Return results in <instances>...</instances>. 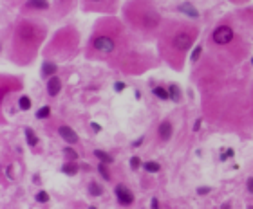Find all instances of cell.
I'll return each mask as SVG.
<instances>
[{
	"label": "cell",
	"mask_w": 253,
	"mask_h": 209,
	"mask_svg": "<svg viewBox=\"0 0 253 209\" xmlns=\"http://www.w3.org/2000/svg\"><path fill=\"white\" fill-rule=\"evenodd\" d=\"M87 56L90 60L114 62L128 74H139L150 67L148 58L130 51L126 24L114 15L103 16L94 24L92 35L87 43Z\"/></svg>",
	"instance_id": "6da1fadb"
},
{
	"label": "cell",
	"mask_w": 253,
	"mask_h": 209,
	"mask_svg": "<svg viewBox=\"0 0 253 209\" xmlns=\"http://www.w3.org/2000/svg\"><path fill=\"white\" fill-rule=\"evenodd\" d=\"M199 35V27L190 22L169 20L165 22L158 35L159 52L170 67L181 69L185 63V56L194 47Z\"/></svg>",
	"instance_id": "7a4b0ae2"
},
{
	"label": "cell",
	"mask_w": 253,
	"mask_h": 209,
	"mask_svg": "<svg viewBox=\"0 0 253 209\" xmlns=\"http://www.w3.org/2000/svg\"><path fill=\"white\" fill-rule=\"evenodd\" d=\"M47 36V27L33 18H20L13 27L9 58L18 65L31 63Z\"/></svg>",
	"instance_id": "3957f363"
},
{
	"label": "cell",
	"mask_w": 253,
	"mask_h": 209,
	"mask_svg": "<svg viewBox=\"0 0 253 209\" xmlns=\"http://www.w3.org/2000/svg\"><path fill=\"white\" fill-rule=\"evenodd\" d=\"M122 18L132 31L141 36L159 35L165 20L154 0H125L122 5Z\"/></svg>",
	"instance_id": "277c9868"
},
{
	"label": "cell",
	"mask_w": 253,
	"mask_h": 209,
	"mask_svg": "<svg viewBox=\"0 0 253 209\" xmlns=\"http://www.w3.org/2000/svg\"><path fill=\"white\" fill-rule=\"evenodd\" d=\"M78 31L74 27H62L53 36V40L47 43L45 54L49 58H63V60H67V58H73L78 52Z\"/></svg>",
	"instance_id": "5b68a950"
},
{
	"label": "cell",
	"mask_w": 253,
	"mask_h": 209,
	"mask_svg": "<svg viewBox=\"0 0 253 209\" xmlns=\"http://www.w3.org/2000/svg\"><path fill=\"white\" fill-rule=\"evenodd\" d=\"M80 5L85 13L98 15H116L120 7V0H80Z\"/></svg>",
	"instance_id": "8992f818"
},
{
	"label": "cell",
	"mask_w": 253,
	"mask_h": 209,
	"mask_svg": "<svg viewBox=\"0 0 253 209\" xmlns=\"http://www.w3.org/2000/svg\"><path fill=\"white\" fill-rule=\"evenodd\" d=\"M78 2L80 0H51V9L58 18H63L76 7Z\"/></svg>",
	"instance_id": "52a82bcc"
},
{
	"label": "cell",
	"mask_w": 253,
	"mask_h": 209,
	"mask_svg": "<svg viewBox=\"0 0 253 209\" xmlns=\"http://www.w3.org/2000/svg\"><path fill=\"white\" fill-rule=\"evenodd\" d=\"M51 9V2L49 0H26L20 7L22 15H27V13H45V11Z\"/></svg>",
	"instance_id": "ba28073f"
},
{
	"label": "cell",
	"mask_w": 253,
	"mask_h": 209,
	"mask_svg": "<svg viewBox=\"0 0 253 209\" xmlns=\"http://www.w3.org/2000/svg\"><path fill=\"white\" fill-rule=\"evenodd\" d=\"M56 132H58V136L62 137L63 141L67 142V144H71V146L80 142V137H78V134H76V130L71 128L69 125H60L58 128H56Z\"/></svg>",
	"instance_id": "9c48e42d"
},
{
	"label": "cell",
	"mask_w": 253,
	"mask_h": 209,
	"mask_svg": "<svg viewBox=\"0 0 253 209\" xmlns=\"http://www.w3.org/2000/svg\"><path fill=\"white\" fill-rule=\"evenodd\" d=\"M114 193H116L118 202L122 206H132V202H134V193L126 188L125 184H118L116 188H114Z\"/></svg>",
	"instance_id": "30bf717a"
},
{
	"label": "cell",
	"mask_w": 253,
	"mask_h": 209,
	"mask_svg": "<svg viewBox=\"0 0 253 209\" xmlns=\"http://www.w3.org/2000/svg\"><path fill=\"white\" fill-rule=\"evenodd\" d=\"M174 136V125H172V121L165 119L159 123L158 126V139L161 142H169Z\"/></svg>",
	"instance_id": "8fae6325"
},
{
	"label": "cell",
	"mask_w": 253,
	"mask_h": 209,
	"mask_svg": "<svg viewBox=\"0 0 253 209\" xmlns=\"http://www.w3.org/2000/svg\"><path fill=\"white\" fill-rule=\"evenodd\" d=\"M22 89V81L16 78H7V76H2V100H5L7 92H15V90Z\"/></svg>",
	"instance_id": "7c38bea8"
},
{
	"label": "cell",
	"mask_w": 253,
	"mask_h": 209,
	"mask_svg": "<svg viewBox=\"0 0 253 209\" xmlns=\"http://www.w3.org/2000/svg\"><path fill=\"white\" fill-rule=\"evenodd\" d=\"M62 90V79L58 76H53V78L47 79V94L49 98H56Z\"/></svg>",
	"instance_id": "4fadbf2b"
},
{
	"label": "cell",
	"mask_w": 253,
	"mask_h": 209,
	"mask_svg": "<svg viewBox=\"0 0 253 209\" xmlns=\"http://www.w3.org/2000/svg\"><path fill=\"white\" fill-rule=\"evenodd\" d=\"M78 172H80V164L76 161H67L62 166V173H65V175H69V177H74Z\"/></svg>",
	"instance_id": "5bb4252c"
},
{
	"label": "cell",
	"mask_w": 253,
	"mask_h": 209,
	"mask_svg": "<svg viewBox=\"0 0 253 209\" xmlns=\"http://www.w3.org/2000/svg\"><path fill=\"white\" fill-rule=\"evenodd\" d=\"M56 72V63L51 60H45L42 65V78H53Z\"/></svg>",
	"instance_id": "9a60e30c"
},
{
	"label": "cell",
	"mask_w": 253,
	"mask_h": 209,
	"mask_svg": "<svg viewBox=\"0 0 253 209\" xmlns=\"http://www.w3.org/2000/svg\"><path fill=\"white\" fill-rule=\"evenodd\" d=\"M167 89H169V94H170V101H174V103H179L181 101V89L179 87H177V85L175 83H170L169 87H167Z\"/></svg>",
	"instance_id": "2e32d148"
},
{
	"label": "cell",
	"mask_w": 253,
	"mask_h": 209,
	"mask_svg": "<svg viewBox=\"0 0 253 209\" xmlns=\"http://www.w3.org/2000/svg\"><path fill=\"white\" fill-rule=\"evenodd\" d=\"M152 94L156 96V98H159L161 101H169L170 100L169 89H165V87H154V89H152Z\"/></svg>",
	"instance_id": "e0dca14e"
},
{
	"label": "cell",
	"mask_w": 253,
	"mask_h": 209,
	"mask_svg": "<svg viewBox=\"0 0 253 209\" xmlns=\"http://www.w3.org/2000/svg\"><path fill=\"white\" fill-rule=\"evenodd\" d=\"M62 153H63V157H65L67 161H78V159H80V153L76 152V150H74V148L71 146V144H69V146L63 148Z\"/></svg>",
	"instance_id": "ac0fdd59"
},
{
	"label": "cell",
	"mask_w": 253,
	"mask_h": 209,
	"mask_svg": "<svg viewBox=\"0 0 253 209\" xmlns=\"http://www.w3.org/2000/svg\"><path fill=\"white\" fill-rule=\"evenodd\" d=\"M94 157L100 162H105V164H112V162H114V159H112L111 153L103 152V150H94Z\"/></svg>",
	"instance_id": "d6986e66"
},
{
	"label": "cell",
	"mask_w": 253,
	"mask_h": 209,
	"mask_svg": "<svg viewBox=\"0 0 253 209\" xmlns=\"http://www.w3.org/2000/svg\"><path fill=\"white\" fill-rule=\"evenodd\" d=\"M26 139H27V144H29L31 148H35V146L38 144V137L35 136V132H33V128H29V126L26 128Z\"/></svg>",
	"instance_id": "ffe728a7"
},
{
	"label": "cell",
	"mask_w": 253,
	"mask_h": 209,
	"mask_svg": "<svg viewBox=\"0 0 253 209\" xmlns=\"http://www.w3.org/2000/svg\"><path fill=\"white\" fill-rule=\"evenodd\" d=\"M109 164H105V162H100L98 164V172H100V175H101V178L103 180H112V175H111V172H109Z\"/></svg>",
	"instance_id": "44dd1931"
},
{
	"label": "cell",
	"mask_w": 253,
	"mask_h": 209,
	"mask_svg": "<svg viewBox=\"0 0 253 209\" xmlns=\"http://www.w3.org/2000/svg\"><path fill=\"white\" fill-rule=\"evenodd\" d=\"M143 170H145L147 173H158L159 170H161V166H159L158 162L147 161V162H143Z\"/></svg>",
	"instance_id": "7402d4cb"
},
{
	"label": "cell",
	"mask_w": 253,
	"mask_h": 209,
	"mask_svg": "<svg viewBox=\"0 0 253 209\" xmlns=\"http://www.w3.org/2000/svg\"><path fill=\"white\" fill-rule=\"evenodd\" d=\"M89 193L92 195V197H100V195H103V186L98 182H90L89 184Z\"/></svg>",
	"instance_id": "603a6c76"
},
{
	"label": "cell",
	"mask_w": 253,
	"mask_h": 209,
	"mask_svg": "<svg viewBox=\"0 0 253 209\" xmlns=\"http://www.w3.org/2000/svg\"><path fill=\"white\" fill-rule=\"evenodd\" d=\"M31 104H33V101H31V98L29 96H22L20 100H18V106H20V110H29L31 108Z\"/></svg>",
	"instance_id": "cb8c5ba5"
},
{
	"label": "cell",
	"mask_w": 253,
	"mask_h": 209,
	"mask_svg": "<svg viewBox=\"0 0 253 209\" xmlns=\"http://www.w3.org/2000/svg\"><path fill=\"white\" fill-rule=\"evenodd\" d=\"M49 115H51V106H49V104H45V106H42V108H38L37 119H47Z\"/></svg>",
	"instance_id": "d4e9b609"
},
{
	"label": "cell",
	"mask_w": 253,
	"mask_h": 209,
	"mask_svg": "<svg viewBox=\"0 0 253 209\" xmlns=\"http://www.w3.org/2000/svg\"><path fill=\"white\" fill-rule=\"evenodd\" d=\"M143 166V162H141V157H137V155H134L130 159V170L132 172H137L139 168Z\"/></svg>",
	"instance_id": "484cf974"
},
{
	"label": "cell",
	"mask_w": 253,
	"mask_h": 209,
	"mask_svg": "<svg viewBox=\"0 0 253 209\" xmlns=\"http://www.w3.org/2000/svg\"><path fill=\"white\" fill-rule=\"evenodd\" d=\"M37 202H40V204H45V202H49V193H47V191H38V193H37Z\"/></svg>",
	"instance_id": "4316f807"
},
{
	"label": "cell",
	"mask_w": 253,
	"mask_h": 209,
	"mask_svg": "<svg viewBox=\"0 0 253 209\" xmlns=\"http://www.w3.org/2000/svg\"><path fill=\"white\" fill-rule=\"evenodd\" d=\"M201 51H203V49H201V47H197L194 52H192V62H194V63L197 62V60H199V56H201Z\"/></svg>",
	"instance_id": "83f0119b"
},
{
	"label": "cell",
	"mask_w": 253,
	"mask_h": 209,
	"mask_svg": "<svg viewBox=\"0 0 253 209\" xmlns=\"http://www.w3.org/2000/svg\"><path fill=\"white\" fill-rule=\"evenodd\" d=\"M211 188H208V186H201V188H197V193L199 195H206V193H210Z\"/></svg>",
	"instance_id": "f1b7e54d"
},
{
	"label": "cell",
	"mask_w": 253,
	"mask_h": 209,
	"mask_svg": "<svg viewBox=\"0 0 253 209\" xmlns=\"http://www.w3.org/2000/svg\"><path fill=\"white\" fill-rule=\"evenodd\" d=\"M125 87H126V85L123 83V81H116V83H114V89H116V92H122V90H125Z\"/></svg>",
	"instance_id": "f546056e"
},
{
	"label": "cell",
	"mask_w": 253,
	"mask_h": 209,
	"mask_svg": "<svg viewBox=\"0 0 253 209\" xmlns=\"http://www.w3.org/2000/svg\"><path fill=\"white\" fill-rule=\"evenodd\" d=\"M246 188H248V191L253 195V177H250L248 180H246Z\"/></svg>",
	"instance_id": "4dcf8cb0"
},
{
	"label": "cell",
	"mask_w": 253,
	"mask_h": 209,
	"mask_svg": "<svg viewBox=\"0 0 253 209\" xmlns=\"http://www.w3.org/2000/svg\"><path fill=\"white\" fill-rule=\"evenodd\" d=\"M228 2H232V4H235V5H246L250 0H228Z\"/></svg>",
	"instance_id": "1f68e13d"
},
{
	"label": "cell",
	"mask_w": 253,
	"mask_h": 209,
	"mask_svg": "<svg viewBox=\"0 0 253 209\" xmlns=\"http://www.w3.org/2000/svg\"><path fill=\"white\" fill-rule=\"evenodd\" d=\"M150 209H159V200L156 199V197L150 200Z\"/></svg>",
	"instance_id": "d6a6232c"
},
{
	"label": "cell",
	"mask_w": 253,
	"mask_h": 209,
	"mask_svg": "<svg viewBox=\"0 0 253 209\" xmlns=\"http://www.w3.org/2000/svg\"><path fill=\"white\" fill-rule=\"evenodd\" d=\"M90 128H92L96 134H100V132H101V126L98 125V123H90Z\"/></svg>",
	"instance_id": "836d02e7"
},
{
	"label": "cell",
	"mask_w": 253,
	"mask_h": 209,
	"mask_svg": "<svg viewBox=\"0 0 253 209\" xmlns=\"http://www.w3.org/2000/svg\"><path fill=\"white\" fill-rule=\"evenodd\" d=\"M228 157H233V150H228L226 153H222V157H221V159H222V161H226Z\"/></svg>",
	"instance_id": "e575fe53"
},
{
	"label": "cell",
	"mask_w": 253,
	"mask_h": 209,
	"mask_svg": "<svg viewBox=\"0 0 253 209\" xmlns=\"http://www.w3.org/2000/svg\"><path fill=\"white\" fill-rule=\"evenodd\" d=\"M199 128H201V119H197V121L194 123V132H197Z\"/></svg>",
	"instance_id": "d590c367"
},
{
	"label": "cell",
	"mask_w": 253,
	"mask_h": 209,
	"mask_svg": "<svg viewBox=\"0 0 253 209\" xmlns=\"http://www.w3.org/2000/svg\"><path fill=\"white\" fill-rule=\"evenodd\" d=\"M141 142H143V137H139V139H137V141H134V144H132V146H134V148L141 146Z\"/></svg>",
	"instance_id": "8d00e7d4"
},
{
	"label": "cell",
	"mask_w": 253,
	"mask_h": 209,
	"mask_svg": "<svg viewBox=\"0 0 253 209\" xmlns=\"http://www.w3.org/2000/svg\"><path fill=\"white\" fill-rule=\"evenodd\" d=\"M221 209H232V206L228 204V202H224V204L221 206Z\"/></svg>",
	"instance_id": "74e56055"
},
{
	"label": "cell",
	"mask_w": 253,
	"mask_h": 209,
	"mask_svg": "<svg viewBox=\"0 0 253 209\" xmlns=\"http://www.w3.org/2000/svg\"><path fill=\"white\" fill-rule=\"evenodd\" d=\"M5 2H11V4H15V2H20V0H5Z\"/></svg>",
	"instance_id": "f35d334b"
},
{
	"label": "cell",
	"mask_w": 253,
	"mask_h": 209,
	"mask_svg": "<svg viewBox=\"0 0 253 209\" xmlns=\"http://www.w3.org/2000/svg\"><path fill=\"white\" fill-rule=\"evenodd\" d=\"M248 209H253V206H248Z\"/></svg>",
	"instance_id": "ab89813d"
},
{
	"label": "cell",
	"mask_w": 253,
	"mask_h": 209,
	"mask_svg": "<svg viewBox=\"0 0 253 209\" xmlns=\"http://www.w3.org/2000/svg\"><path fill=\"white\" fill-rule=\"evenodd\" d=\"M252 65H253V58H252Z\"/></svg>",
	"instance_id": "60d3db41"
}]
</instances>
